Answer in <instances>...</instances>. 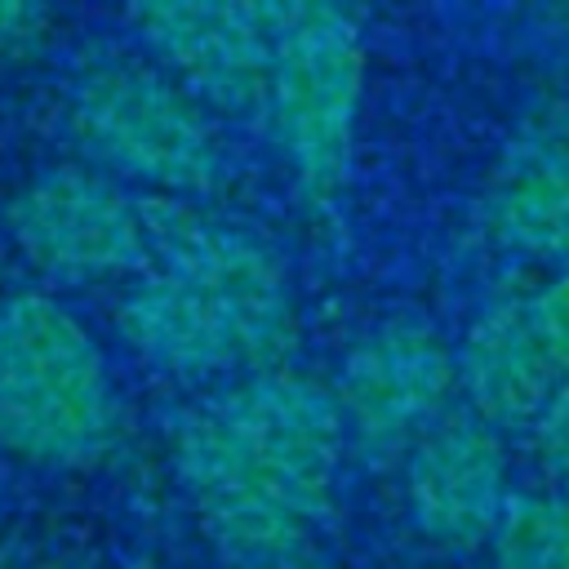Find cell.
<instances>
[{
  "mask_svg": "<svg viewBox=\"0 0 569 569\" xmlns=\"http://www.w3.org/2000/svg\"><path fill=\"white\" fill-rule=\"evenodd\" d=\"M71 124L93 156L160 182L164 196H209L222 182V147L213 124L187 89L151 67H93L76 84Z\"/></svg>",
  "mask_w": 569,
  "mask_h": 569,
  "instance_id": "obj_4",
  "label": "cell"
},
{
  "mask_svg": "<svg viewBox=\"0 0 569 569\" xmlns=\"http://www.w3.org/2000/svg\"><path fill=\"white\" fill-rule=\"evenodd\" d=\"M493 556L498 569H569V502L560 493H511Z\"/></svg>",
  "mask_w": 569,
  "mask_h": 569,
  "instance_id": "obj_13",
  "label": "cell"
},
{
  "mask_svg": "<svg viewBox=\"0 0 569 569\" xmlns=\"http://www.w3.org/2000/svg\"><path fill=\"white\" fill-rule=\"evenodd\" d=\"M529 316H533L556 369L569 378V276H560L542 293H533L529 298Z\"/></svg>",
  "mask_w": 569,
  "mask_h": 569,
  "instance_id": "obj_15",
  "label": "cell"
},
{
  "mask_svg": "<svg viewBox=\"0 0 569 569\" xmlns=\"http://www.w3.org/2000/svg\"><path fill=\"white\" fill-rule=\"evenodd\" d=\"M133 569H151V565H133Z\"/></svg>",
  "mask_w": 569,
  "mask_h": 569,
  "instance_id": "obj_17",
  "label": "cell"
},
{
  "mask_svg": "<svg viewBox=\"0 0 569 569\" xmlns=\"http://www.w3.org/2000/svg\"><path fill=\"white\" fill-rule=\"evenodd\" d=\"M138 213L160 271L191 280L236 325L244 365L258 373L280 369V360L293 351L298 329L276 258L258 240L227 222H213L182 196H147L138 200Z\"/></svg>",
  "mask_w": 569,
  "mask_h": 569,
  "instance_id": "obj_5",
  "label": "cell"
},
{
  "mask_svg": "<svg viewBox=\"0 0 569 569\" xmlns=\"http://www.w3.org/2000/svg\"><path fill=\"white\" fill-rule=\"evenodd\" d=\"M271 18V93L267 116L289 151L302 191L329 204L351 164V129L360 102V36L347 9L320 0L267 4Z\"/></svg>",
  "mask_w": 569,
  "mask_h": 569,
  "instance_id": "obj_3",
  "label": "cell"
},
{
  "mask_svg": "<svg viewBox=\"0 0 569 569\" xmlns=\"http://www.w3.org/2000/svg\"><path fill=\"white\" fill-rule=\"evenodd\" d=\"M4 222L40 271L67 280L129 271L151 253L138 200L76 164H58L27 182L4 204Z\"/></svg>",
  "mask_w": 569,
  "mask_h": 569,
  "instance_id": "obj_6",
  "label": "cell"
},
{
  "mask_svg": "<svg viewBox=\"0 0 569 569\" xmlns=\"http://www.w3.org/2000/svg\"><path fill=\"white\" fill-rule=\"evenodd\" d=\"M120 333L160 369L204 378L244 365L236 325L213 298L173 271H151L116 311Z\"/></svg>",
  "mask_w": 569,
  "mask_h": 569,
  "instance_id": "obj_11",
  "label": "cell"
},
{
  "mask_svg": "<svg viewBox=\"0 0 569 569\" xmlns=\"http://www.w3.org/2000/svg\"><path fill=\"white\" fill-rule=\"evenodd\" d=\"M120 427L93 338L49 298H0V445L31 462L80 467Z\"/></svg>",
  "mask_w": 569,
  "mask_h": 569,
  "instance_id": "obj_2",
  "label": "cell"
},
{
  "mask_svg": "<svg viewBox=\"0 0 569 569\" xmlns=\"http://www.w3.org/2000/svg\"><path fill=\"white\" fill-rule=\"evenodd\" d=\"M49 31V9L36 0H0V53H31Z\"/></svg>",
  "mask_w": 569,
  "mask_h": 569,
  "instance_id": "obj_16",
  "label": "cell"
},
{
  "mask_svg": "<svg viewBox=\"0 0 569 569\" xmlns=\"http://www.w3.org/2000/svg\"><path fill=\"white\" fill-rule=\"evenodd\" d=\"M458 360H462V382L471 391V405L489 427L538 422L556 387L565 382V373L556 369L529 316V298L489 307L471 325Z\"/></svg>",
  "mask_w": 569,
  "mask_h": 569,
  "instance_id": "obj_10",
  "label": "cell"
},
{
  "mask_svg": "<svg viewBox=\"0 0 569 569\" xmlns=\"http://www.w3.org/2000/svg\"><path fill=\"white\" fill-rule=\"evenodd\" d=\"M342 405L316 378L271 369L178 418V471L227 556L267 560L325 516Z\"/></svg>",
  "mask_w": 569,
  "mask_h": 569,
  "instance_id": "obj_1",
  "label": "cell"
},
{
  "mask_svg": "<svg viewBox=\"0 0 569 569\" xmlns=\"http://www.w3.org/2000/svg\"><path fill=\"white\" fill-rule=\"evenodd\" d=\"M129 22L209 107L240 120L267 111L276 58L267 4L147 0L129 9Z\"/></svg>",
  "mask_w": 569,
  "mask_h": 569,
  "instance_id": "obj_7",
  "label": "cell"
},
{
  "mask_svg": "<svg viewBox=\"0 0 569 569\" xmlns=\"http://www.w3.org/2000/svg\"><path fill=\"white\" fill-rule=\"evenodd\" d=\"M533 436H538L542 471L551 476L556 493L569 502V378L556 387L551 405H547V409H542V418L533 422Z\"/></svg>",
  "mask_w": 569,
  "mask_h": 569,
  "instance_id": "obj_14",
  "label": "cell"
},
{
  "mask_svg": "<svg viewBox=\"0 0 569 569\" xmlns=\"http://www.w3.org/2000/svg\"><path fill=\"white\" fill-rule=\"evenodd\" d=\"M453 387V356L422 320H387L360 338L338 378V405L373 453H391L418 427L436 422Z\"/></svg>",
  "mask_w": 569,
  "mask_h": 569,
  "instance_id": "obj_8",
  "label": "cell"
},
{
  "mask_svg": "<svg viewBox=\"0 0 569 569\" xmlns=\"http://www.w3.org/2000/svg\"><path fill=\"white\" fill-rule=\"evenodd\" d=\"M498 236L533 258H569V111L529 124L493 182Z\"/></svg>",
  "mask_w": 569,
  "mask_h": 569,
  "instance_id": "obj_12",
  "label": "cell"
},
{
  "mask_svg": "<svg viewBox=\"0 0 569 569\" xmlns=\"http://www.w3.org/2000/svg\"><path fill=\"white\" fill-rule=\"evenodd\" d=\"M507 498V462L493 427L471 409L436 418L409 462V502L422 533L471 551L493 538Z\"/></svg>",
  "mask_w": 569,
  "mask_h": 569,
  "instance_id": "obj_9",
  "label": "cell"
}]
</instances>
